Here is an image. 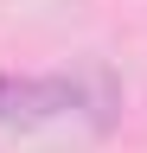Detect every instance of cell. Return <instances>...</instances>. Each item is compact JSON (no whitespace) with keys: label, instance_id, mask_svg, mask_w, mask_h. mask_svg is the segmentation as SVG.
<instances>
[{"label":"cell","instance_id":"6da1fadb","mask_svg":"<svg viewBox=\"0 0 147 153\" xmlns=\"http://www.w3.org/2000/svg\"><path fill=\"white\" fill-rule=\"evenodd\" d=\"M83 89L70 76H0V128H39L77 108Z\"/></svg>","mask_w":147,"mask_h":153}]
</instances>
